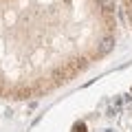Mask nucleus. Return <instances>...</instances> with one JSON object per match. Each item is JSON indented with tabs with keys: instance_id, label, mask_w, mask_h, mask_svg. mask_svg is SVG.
Wrapping results in <instances>:
<instances>
[{
	"instance_id": "nucleus-2",
	"label": "nucleus",
	"mask_w": 132,
	"mask_h": 132,
	"mask_svg": "<svg viewBox=\"0 0 132 132\" xmlns=\"http://www.w3.org/2000/svg\"><path fill=\"white\" fill-rule=\"evenodd\" d=\"M97 2H99V7L104 11H112L114 9V0H97Z\"/></svg>"
},
{
	"instance_id": "nucleus-1",
	"label": "nucleus",
	"mask_w": 132,
	"mask_h": 132,
	"mask_svg": "<svg viewBox=\"0 0 132 132\" xmlns=\"http://www.w3.org/2000/svg\"><path fill=\"white\" fill-rule=\"evenodd\" d=\"M112 48H114V38H112V35H106V38L99 42L97 51H99V55H106V53H110Z\"/></svg>"
}]
</instances>
